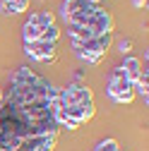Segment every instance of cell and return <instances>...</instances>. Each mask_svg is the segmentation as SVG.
Returning a JSON list of instances; mask_svg holds the SVG:
<instances>
[{"label":"cell","mask_w":149,"mask_h":151,"mask_svg":"<svg viewBox=\"0 0 149 151\" xmlns=\"http://www.w3.org/2000/svg\"><path fill=\"white\" fill-rule=\"evenodd\" d=\"M108 96L113 99L116 103H130L135 99V89H132V82H127L123 67H116L111 72V82H108Z\"/></svg>","instance_id":"cell-1"},{"label":"cell","mask_w":149,"mask_h":151,"mask_svg":"<svg viewBox=\"0 0 149 151\" xmlns=\"http://www.w3.org/2000/svg\"><path fill=\"white\" fill-rule=\"evenodd\" d=\"M24 53L34 60H41V63H55V43L31 41V43H24Z\"/></svg>","instance_id":"cell-2"},{"label":"cell","mask_w":149,"mask_h":151,"mask_svg":"<svg viewBox=\"0 0 149 151\" xmlns=\"http://www.w3.org/2000/svg\"><path fill=\"white\" fill-rule=\"evenodd\" d=\"M120 67H123V72H125L127 82H132V84L142 77V60H140V58H130V55H127L125 63H123Z\"/></svg>","instance_id":"cell-3"},{"label":"cell","mask_w":149,"mask_h":151,"mask_svg":"<svg viewBox=\"0 0 149 151\" xmlns=\"http://www.w3.org/2000/svg\"><path fill=\"white\" fill-rule=\"evenodd\" d=\"M29 7V0H0V12L3 14H20Z\"/></svg>","instance_id":"cell-4"},{"label":"cell","mask_w":149,"mask_h":151,"mask_svg":"<svg viewBox=\"0 0 149 151\" xmlns=\"http://www.w3.org/2000/svg\"><path fill=\"white\" fill-rule=\"evenodd\" d=\"M29 24H36V27L46 29V27L55 24V17H53V12H48V10H39V12L29 14Z\"/></svg>","instance_id":"cell-5"},{"label":"cell","mask_w":149,"mask_h":151,"mask_svg":"<svg viewBox=\"0 0 149 151\" xmlns=\"http://www.w3.org/2000/svg\"><path fill=\"white\" fill-rule=\"evenodd\" d=\"M67 31H70V36H72V41H89V39H94V31L91 29H87V27H80V24H67Z\"/></svg>","instance_id":"cell-6"},{"label":"cell","mask_w":149,"mask_h":151,"mask_svg":"<svg viewBox=\"0 0 149 151\" xmlns=\"http://www.w3.org/2000/svg\"><path fill=\"white\" fill-rule=\"evenodd\" d=\"M41 27H36V24H24V29H22V36H24V43H31V41H39V36H41Z\"/></svg>","instance_id":"cell-7"},{"label":"cell","mask_w":149,"mask_h":151,"mask_svg":"<svg viewBox=\"0 0 149 151\" xmlns=\"http://www.w3.org/2000/svg\"><path fill=\"white\" fill-rule=\"evenodd\" d=\"M58 39H60V29L55 27V24L46 27V29L41 31V36H39V41H46V43H55Z\"/></svg>","instance_id":"cell-8"},{"label":"cell","mask_w":149,"mask_h":151,"mask_svg":"<svg viewBox=\"0 0 149 151\" xmlns=\"http://www.w3.org/2000/svg\"><path fill=\"white\" fill-rule=\"evenodd\" d=\"M96 151H120V146H118L116 139H103V142L96 144Z\"/></svg>","instance_id":"cell-9"},{"label":"cell","mask_w":149,"mask_h":151,"mask_svg":"<svg viewBox=\"0 0 149 151\" xmlns=\"http://www.w3.org/2000/svg\"><path fill=\"white\" fill-rule=\"evenodd\" d=\"M130 50H132V41H130V39H123V41H120V53L127 55Z\"/></svg>","instance_id":"cell-10"},{"label":"cell","mask_w":149,"mask_h":151,"mask_svg":"<svg viewBox=\"0 0 149 151\" xmlns=\"http://www.w3.org/2000/svg\"><path fill=\"white\" fill-rule=\"evenodd\" d=\"M142 5H147V0H135V7H142Z\"/></svg>","instance_id":"cell-11"},{"label":"cell","mask_w":149,"mask_h":151,"mask_svg":"<svg viewBox=\"0 0 149 151\" xmlns=\"http://www.w3.org/2000/svg\"><path fill=\"white\" fill-rule=\"evenodd\" d=\"M120 151H125V149H120Z\"/></svg>","instance_id":"cell-12"}]
</instances>
